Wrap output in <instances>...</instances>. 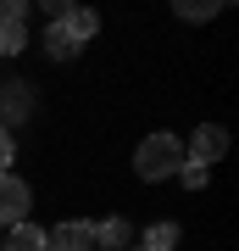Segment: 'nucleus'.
I'll use <instances>...</instances> for the list:
<instances>
[{
  "label": "nucleus",
  "mask_w": 239,
  "mask_h": 251,
  "mask_svg": "<svg viewBox=\"0 0 239 251\" xmlns=\"http://www.w3.org/2000/svg\"><path fill=\"white\" fill-rule=\"evenodd\" d=\"M0 251H6V246H0Z\"/></svg>",
  "instance_id": "16"
},
{
  "label": "nucleus",
  "mask_w": 239,
  "mask_h": 251,
  "mask_svg": "<svg viewBox=\"0 0 239 251\" xmlns=\"http://www.w3.org/2000/svg\"><path fill=\"white\" fill-rule=\"evenodd\" d=\"M128 240H133V224H128V218H106V224H95V246L128 251Z\"/></svg>",
  "instance_id": "7"
},
{
  "label": "nucleus",
  "mask_w": 239,
  "mask_h": 251,
  "mask_svg": "<svg viewBox=\"0 0 239 251\" xmlns=\"http://www.w3.org/2000/svg\"><path fill=\"white\" fill-rule=\"evenodd\" d=\"M44 50H50V56H56V62H72V56H78V50H84V39H78V34H72V28H67V23H50V34H44Z\"/></svg>",
  "instance_id": "6"
},
{
  "label": "nucleus",
  "mask_w": 239,
  "mask_h": 251,
  "mask_svg": "<svg viewBox=\"0 0 239 251\" xmlns=\"http://www.w3.org/2000/svg\"><path fill=\"white\" fill-rule=\"evenodd\" d=\"M89 246H95V224H84V218H67L44 234V251H89Z\"/></svg>",
  "instance_id": "4"
},
{
  "label": "nucleus",
  "mask_w": 239,
  "mask_h": 251,
  "mask_svg": "<svg viewBox=\"0 0 239 251\" xmlns=\"http://www.w3.org/2000/svg\"><path fill=\"white\" fill-rule=\"evenodd\" d=\"M28 179H11V173H0V224H28Z\"/></svg>",
  "instance_id": "2"
},
{
  "label": "nucleus",
  "mask_w": 239,
  "mask_h": 251,
  "mask_svg": "<svg viewBox=\"0 0 239 251\" xmlns=\"http://www.w3.org/2000/svg\"><path fill=\"white\" fill-rule=\"evenodd\" d=\"M62 23H67V28H72V34H78V39H89V34H95V28H100V17H95V11H67Z\"/></svg>",
  "instance_id": "12"
},
{
  "label": "nucleus",
  "mask_w": 239,
  "mask_h": 251,
  "mask_svg": "<svg viewBox=\"0 0 239 251\" xmlns=\"http://www.w3.org/2000/svg\"><path fill=\"white\" fill-rule=\"evenodd\" d=\"M173 246H178V224H151L139 251H173Z\"/></svg>",
  "instance_id": "10"
},
{
  "label": "nucleus",
  "mask_w": 239,
  "mask_h": 251,
  "mask_svg": "<svg viewBox=\"0 0 239 251\" xmlns=\"http://www.w3.org/2000/svg\"><path fill=\"white\" fill-rule=\"evenodd\" d=\"M178 168H184L178 134H145V145L133 151V173L139 179H178Z\"/></svg>",
  "instance_id": "1"
},
{
  "label": "nucleus",
  "mask_w": 239,
  "mask_h": 251,
  "mask_svg": "<svg viewBox=\"0 0 239 251\" xmlns=\"http://www.w3.org/2000/svg\"><path fill=\"white\" fill-rule=\"evenodd\" d=\"M178 179H184L189 190H206V184H212V168H200V162H184V168H178Z\"/></svg>",
  "instance_id": "13"
},
{
  "label": "nucleus",
  "mask_w": 239,
  "mask_h": 251,
  "mask_svg": "<svg viewBox=\"0 0 239 251\" xmlns=\"http://www.w3.org/2000/svg\"><path fill=\"white\" fill-rule=\"evenodd\" d=\"M28 112H34V90H28L22 78H6V84H0V128L22 123Z\"/></svg>",
  "instance_id": "5"
},
{
  "label": "nucleus",
  "mask_w": 239,
  "mask_h": 251,
  "mask_svg": "<svg viewBox=\"0 0 239 251\" xmlns=\"http://www.w3.org/2000/svg\"><path fill=\"white\" fill-rule=\"evenodd\" d=\"M222 151H228V128H222V123H200V128H195V140H189V156H184V162H200V168H212Z\"/></svg>",
  "instance_id": "3"
},
{
  "label": "nucleus",
  "mask_w": 239,
  "mask_h": 251,
  "mask_svg": "<svg viewBox=\"0 0 239 251\" xmlns=\"http://www.w3.org/2000/svg\"><path fill=\"white\" fill-rule=\"evenodd\" d=\"M6 251H44V229H34V224H17L11 229V240H0Z\"/></svg>",
  "instance_id": "8"
},
{
  "label": "nucleus",
  "mask_w": 239,
  "mask_h": 251,
  "mask_svg": "<svg viewBox=\"0 0 239 251\" xmlns=\"http://www.w3.org/2000/svg\"><path fill=\"white\" fill-rule=\"evenodd\" d=\"M222 11V0H178V17L184 23H212Z\"/></svg>",
  "instance_id": "9"
},
{
  "label": "nucleus",
  "mask_w": 239,
  "mask_h": 251,
  "mask_svg": "<svg viewBox=\"0 0 239 251\" xmlns=\"http://www.w3.org/2000/svg\"><path fill=\"white\" fill-rule=\"evenodd\" d=\"M28 45V28L22 23H6V17H0V56H17Z\"/></svg>",
  "instance_id": "11"
},
{
  "label": "nucleus",
  "mask_w": 239,
  "mask_h": 251,
  "mask_svg": "<svg viewBox=\"0 0 239 251\" xmlns=\"http://www.w3.org/2000/svg\"><path fill=\"white\" fill-rule=\"evenodd\" d=\"M128 251H139V246H128Z\"/></svg>",
  "instance_id": "15"
},
{
  "label": "nucleus",
  "mask_w": 239,
  "mask_h": 251,
  "mask_svg": "<svg viewBox=\"0 0 239 251\" xmlns=\"http://www.w3.org/2000/svg\"><path fill=\"white\" fill-rule=\"evenodd\" d=\"M11 156H17V140H11V128H0V173L11 168Z\"/></svg>",
  "instance_id": "14"
}]
</instances>
